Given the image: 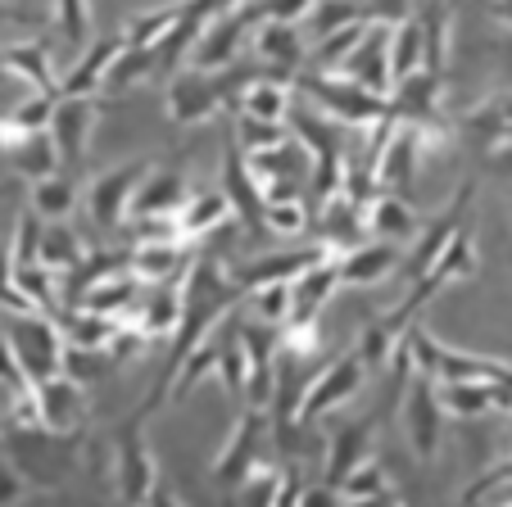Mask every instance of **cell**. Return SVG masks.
<instances>
[{"label": "cell", "mask_w": 512, "mask_h": 507, "mask_svg": "<svg viewBox=\"0 0 512 507\" xmlns=\"http://www.w3.org/2000/svg\"><path fill=\"white\" fill-rule=\"evenodd\" d=\"M241 299H245V290L236 286L232 272L218 268V259H213V254H195L191 268H186V281H182V322H177L173 340H168V363H164V372H159V385L150 390V399L132 412V421H141V426H145V417H150V412L164 408L168 394H173L177 372H182L186 358L195 354V345H200L204 335H213V326L223 322V317L232 313Z\"/></svg>", "instance_id": "1"}, {"label": "cell", "mask_w": 512, "mask_h": 507, "mask_svg": "<svg viewBox=\"0 0 512 507\" xmlns=\"http://www.w3.org/2000/svg\"><path fill=\"white\" fill-rule=\"evenodd\" d=\"M268 68H182L168 82V118L173 123H209L213 114L236 109L241 91Z\"/></svg>", "instance_id": "2"}, {"label": "cell", "mask_w": 512, "mask_h": 507, "mask_svg": "<svg viewBox=\"0 0 512 507\" xmlns=\"http://www.w3.org/2000/svg\"><path fill=\"white\" fill-rule=\"evenodd\" d=\"M78 444H82V435L50 431L46 421H32V426L5 421V453L28 476V485H55V480H64L68 471L78 467Z\"/></svg>", "instance_id": "3"}, {"label": "cell", "mask_w": 512, "mask_h": 507, "mask_svg": "<svg viewBox=\"0 0 512 507\" xmlns=\"http://www.w3.org/2000/svg\"><path fill=\"white\" fill-rule=\"evenodd\" d=\"M295 91L309 96L318 109H327L336 123H349V127H372V123H381V118H395V100L358 87L345 73H336V77L304 73V77H295Z\"/></svg>", "instance_id": "4"}, {"label": "cell", "mask_w": 512, "mask_h": 507, "mask_svg": "<svg viewBox=\"0 0 512 507\" xmlns=\"http://www.w3.org/2000/svg\"><path fill=\"white\" fill-rule=\"evenodd\" d=\"M5 335H10L19 363L28 367L32 381H50V376L64 372V331H59V317L50 313H10L5 317Z\"/></svg>", "instance_id": "5"}, {"label": "cell", "mask_w": 512, "mask_h": 507, "mask_svg": "<svg viewBox=\"0 0 512 507\" xmlns=\"http://www.w3.org/2000/svg\"><path fill=\"white\" fill-rule=\"evenodd\" d=\"M399 417H404L408 449L417 453V462L440 458V440H445V399H440V381H435V376L413 372Z\"/></svg>", "instance_id": "6"}, {"label": "cell", "mask_w": 512, "mask_h": 507, "mask_svg": "<svg viewBox=\"0 0 512 507\" xmlns=\"http://www.w3.org/2000/svg\"><path fill=\"white\" fill-rule=\"evenodd\" d=\"M363 381H368V367H363V358H358V354H340V358H331V363L322 367V372L313 376L309 385H304L300 421H304V426H313V421H322L327 412L345 408L349 399H358Z\"/></svg>", "instance_id": "7"}, {"label": "cell", "mask_w": 512, "mask_h": 507, "mask_svg": "<svg viewBox=\"0 0 512 507\" xmlns=\"http://www.w3.org/2000/svg\"><path fill=\"white\" fill-rule=\"evenodd\" d=\"M268 435H272L268 408H245L241 421H236L232 440L223 444V453H218V458H213V467H209L213 485L236 489L245 476H250V471H259V449H263V440H268Z\"/></svg>", "instance_id": "8"}, {"label": "cell", "mask_w": 512, "mask_h": 507, "mask_svg": "<svg viewBox=\"0 0 512 507\" xmlns=\"http://www.w3.org/2000/svg\"><path fill=\"white\" fill-rule=\"evenodd\" d=\"M472 195H476V177H467V182L454 191V200H449V209L440 213V218H435L431 227H426L422 236L413 240V249H408V259L399 263V277H404L408 286H413L417 277H426V272L435 268V259L445 254V245H449V240H454L458 231H463V222H467V204H472Z\"/></svg>", "instance_id": "9"}, {"label": "cell", "mask_w": 512, "mask_h": 507, "mask_svg": "<svg viewBox=\"0 0 512 507\" xmlns=\"http://www.w3.org/2000/svg\"><path fill=\"white\" fill-rule=\"evenodd\" d=\"M114 444H118V462H114L118 498H123V503H150L159 489V467H155L150 444L141 440V421L127 417L123 426H118Z\"/></svg>", "instance_id": "10"}, {"label": "cell", "mask_w": 512, "mask_h": 507, "mask_svg": "<svg viewBox=\"0 0 512 507\" xmlns=\"http://www.w3.org/2000/svg\"><path fill=\"white\" fill-rule=\"evenodd\" d=\"M145 173H150V163L132 159V163L109 168V173H100L96 182H91L87 213H91V222H96L100 231H114V227H123V222L132 218V195H136V186L145 182Z\"/></svg>", "instance_id": "11"}, {"label": "cell", "mask_w": 512, "mask_h": 507, "mask_svg": "<svg viewBox=\"0 0 512 507\" xmlns=\"http://www.w3.org/2000/svg\"><path fill=\"white\" fill-rule=\"evenodd\" d=\"M223 200H227V209H232V218H241L245 231H263L268 195H263V182H259V173H254L250 154L241 150V141H232L223 154Z\"/></svg>", "instance_id": "12"}, {"label": "cell", "mask_w": 512, "mask_h": 507, "mask_svg": "<svg viewBox=\"0 0 512 507\" xmlns=\"http://www.w3.org/2000/svg\"><path fill=\"white\" fill-rule=\"evenodd\" d=\"M426 154V127L417 123H399L395 136L386 141V150L377 154V186L381 191H395V195H408L417 182V163Z\"/></svg>", "instance_id": "13"}, {"label": "cell", "mask_w": 512, "mask_h": 507, "mask_svg": "<svg viewBox=\"0 0 512 507\" xmlns=\"http://www.w3.org/2000/svg\"><path fill=\"white\" fill-rule=\"evenodd\" d=\"M96 96H59L55 118H50V136L59 145L64 168H82L91 145V127H96Z\"/></svg>", "instance_id": "14"}, {"label": "cell", "mask_w": 512, "mask_h": 507, "mask_svg": "<svg viewBox=\"0 0 512 507\" xmlns=\"http://www.w3.org/2000/svg\"><path fill=\"white\" fill-rule=\"evenodd\" d=\"M390 32H395V23H372V28L363 32V41H358L345 59L349 82L377 91V96H390V91H395V73H390Z\"/></svg>", "instance_id": "15"}, {"label": "cell", "mask_w": 512, "mask_h": 507, "mask_svg": "<svg viewBox=\"0 0 512 507\" xmlns=\"http://www.w3.org/2000/svg\"><path fill=\"white\" fill-rule=\"evenodd\" d=\"M377 426H381V412H368V417L345 421V426L331 435V444H327V471H322V480H327L331 489H340V480H345L349 471L363 467V462L372 458Z\"/></svg>", "instance_id": "16"}, {"label": "cell", "mask_w": 512, "mask_h": 507, "mask_svg": "<svg viewBox=\"0 0 512 507\" xmlns=\"http://www.w3.org/2000/svg\"><path fill=\"white\" fill-rule=\"evenodd\" d=\"M123 50H127L123 32H118V37L91 41V46L78 55V64L59 77V96H96V91H105L109 68H114V59L123 55Z\"/></svg>", "instance_id": "17"}, {"label": "cell", "mask_w": 512, "mask_h": 507, "mask_svg": "<svg viewBox=\"0 0 512 507\" xmlns=\"http://www.w3.org/2000/svg\"><path fill=\"white\" fill-rule=\"evenodd\" d=\"M37 403H41V421H46L50 431L82 435V421H87V394H82V381H73L68 372L50 376V381L37 385Z\"/></svg>", "instance_id": "18"}, {"label": "cell", "mask_w": 512, "mask_h": 507, "mask_svg": "<svg viewBox=\"0 0 512 507\" xmlns=\"http://www.w3.org/2000/svg\"><path fill=\"white\" fill-rule=\"evenodd\" d=\"M399 263H404V249L399 240H363L358 249L340 254V281L345 286H381L386 277H395Z\"/></svg>", "instance_id": "19"}, {"label": "cell", "mask_w": 512, "mask_h": 507, "mask_svg": "<svg viewBox=\"0 0 512 507\" xmlns=\"http://www.w3.org/2000/svg\"><path fill=\"white\" fill-rule=\"evenodd\" d=\"M454 127L476 145V150H485V154L508 150V145H512V96H490V100H481L476 109L458 114Z\"/></svg>", "instance_id": "20"}, {"label": "cell", "mask_w": 512, "mask_h": 507, "mask_svg": "<svg viewBox=\"0 0 512 507\" xmlns=\"http://www.w3.org/2000/svg\"><path fill=\"white\" fill-rule=\"evenodd\" d=\"M331 254H336L331 245H313V249H304V254H268V259H254V263H245V268H232V277H236V286L250 295V290L272 286V281H295L300 272H309L313 263L331 259Z\"/></svg>", "instance_id": "21"}, {"label": "cell", "mask_w": 512, "mask_h": 507, "mask_svg": "<svg viewBox=\"0 0 512 507\" xmlns=\"http://www.w3.org/2000/svg\"><path fill=\"white\" fill-rule=\"evenodd\" d=\"M0 68L5 77H19L32 91H46V96H59V77L55 64H50V41H14V46H0Z\"/></svg>", "instance_id": "22"}, {"label": "cell", "mask_w": 512, "mask_h": 507, "mask_svg": "<svg viewBox=\"0 0 512 507\" xmlns=\"http://www.w3.org/2000/svg\"><path fill=\"white\" fill-rule=\"evenodd\" d=\"M340 286H345L340 281V254L313 263L309 272H300V277L290 281V317H322V308L331 304V295Z\"/></svg>", "instance_id": "23"}, {"label": "cell", "mask_w": 512, "mask_h": 507, "mask_svg": "<svg viewBox=\"0 0 512 507\" xmlns=\"http://www.w3.org/2000/svg\"><path fill=\"white\" fill-rule=\"evenodd\" d=\"M191 200V186L182 173H145V182L132 195V218H177Z\"/></svg>", "instance_id": "24"}, {"label": "cell", "mask_w": 512, "mask_h": 507, "mask_svg": "<svg viewBox=\"0 0 512 507\" xmlns=\"http://www.w3.org/2000/svg\"><path fill=\"white\" fill-rule=\"evenodd\" d=\"M186 240H141L132 249V277L141 286H159V281L186 277Z\"/></svg>", "instance_id": "25"}, {"label": "cell", "mask_w": 512, "mask_h": 507, "mask_svg": "<svg viewBox=\"0 0 512 507\" xmlns=\"http://www.w3.org/2000/svg\"><path fill=\"white\" fill-rule=\"evenodd\" d=\"M250 37H254V55H259L268 68H281V73H290V68L304 64V37L295 32V23L263 19V23H254Z\"/></svg>", "instance_id": "26"}, {"label": "cell", "mask_w": 512, "mask_h": 507, "mask_svg": "<svg viewBox=\"0 0 512 507\" xmlns=\"http://www.w3.org/2000/svg\"><path fill=\"white\" fill-rule=\"evenodd\" d=\"M363 218H368V231L381 240H408L417 231V213L413 204H408V195H395V191H377L368 200V209H363Z\"/></svg>", "instance_id": "27"}, {"label": "cell", "mask_w": 512, "mask_h": 507, "mask_svg": "<svg viewBox=\"0 0 512 507\" xmlns=\"http://www.w3.org/2000/svg\"><path fill=\"white\" fill-rule=\"evenodd\" d=\"M10 154V168L23 177V182H41V177H55L59 168H64V159H59V145H55V136H50V127L46 132H32V136H23L14 150H5Z\"/></svg>", "instance_id": "28"}, {"label": "cell", "mask_w": 512, "mask_h": 507, "mask_svg": "<svg viewBox=\"0 0 512 507\" xmlns=\"http://www.w3.org/2000/svg\"><path fill=\"white\" fill-rule=\"evenodd\" d=\"M55 105H59V96H46V91H32V96L23 100L19 109H10V114L0 118V150H14V145H19L23 136L46 132L50 118H55Z\"/></svg>", "instance_id": "29"}, {"label": "cell", "mask_w": 512, "mask_h": 507, "mask_svg": "<svg viewBox=\"0 0 512 507\" xmlns=\"http://www.w3.org/2000/svg\"><path fill=\"white\" fill-rule=\"evenodd\" d=\"M422 68H426V28H422V19L408 14V19L395 23V32H390V73H395V87L404 77L422 73Z\"/></svg>", "instance_id": "30"}, {"label": "cell", "mask_w": 512, "mask_h": 507, "mask_svg": "<svg viewBox=\"0 0 512 507\" xmlns=\"http://www.w3.org/2000/svg\"><path fill=\"white\" fill-rule=\"evenodd\" d=\"M218 376H223L227 394L236 403H245V390H250V354H245L241 331H236V313H227V335H218Z\"/></svg>", "instance_id": "31"}, {"label": "cell", "mask_w": 512, "mask_h": 507, "mask_svg": "<svg viewBox=\"0 0 512 507\" xmlns=\"http://www.w3.org/2000/svg\"><path fill=\"white\" fill-rule=\"evenodd\" d=\"M336 498H340V503H395L399 489L390 485L386 467H377V462L368 458L363 467H354L345 480H340Z\"/></svg>", "instance_id": "32"}, {"label": "cell", "mask_w": 512, "mask_h": 507, "mask_svg": "<svg viewBox=\"0 0 512 507\" xmlns=\"http://www.w3.org/2000/svg\"><path fill=\"white\" fill-rule=\"evenodd\" d=\"M82 259H87V245H82V236L64 218L41 227V263L50 272H73Z\"/></svg>", "instance_id": "33"}, {"label": "cell", "mask_w": 512, "mask_h": 507, "mask_svg": "<svg viewBox=\"0 0 512 507\" xmlns=\"http://www.w3.org/2000/svg\"><path fill=\"white\" fill-rule=\"evenodd\" d=\"M227 200L223 191H191V200H186V209L177 213V227H182V240H200L209 236L218 222L227 218Z\"/></svg>", "instance_id": "34"}, {"label": "cell", "mask_w": 512, "mask_h": 507, "mask_svg": "<svg viewBox=\"0 0 512 507\" xmlns=\"http://www.w3.org/2000/svg\"><path fill=\"white\" fill-rule=\"evenodd\" d=\"M182 14H186V0H173V5H159V10H145L136 19H127V28H123L127 46H159L177 28Z\"/></svg>", "instance_id": "35"}, {"label": "cell", "mask_w": 512, "mask_h": 507, "mask_svg": "<svg viewBox=\"0 0 512 507\" xmlns=\"http://www.w3.org/2000/svg\"><path fill=\"white\" fill-rule=\"evenodd\" d=\"M136 295H141V281H136L132 272H118V277H109V281H100V286H91L87 295H82L78 308H96V313L123 317L127 308L136 304Z\"/></svg>", "instance_id": "36"}, {"label": "cell", "mask_w": 512, "mask_h": 507, "mask_svg": "<svg viewBox=\"0 0 512 507\" xmlns=\"http://www.w3.org/2000/svg\"><path fill=\"white\" fill-rule=\"evenodd\" d=\"M345 168H349V154L345 150L318 154V159L309 163V200H313V213L345 191Z\"/></svg>", "instance_id": "37"}, {"label": "cell", "mask_w": 512, "mask_h": 507, "mask_svg": "<svg viewBox=\"0 0 512 507\" xmlns=\"http://www.w3.org/2000/svg\"><path fill=\"white\" fill-rule=\"evenodd\" d=\"M440 399H445V412L485 417V412H494V381H449L440 385Z\"/></svg>", "instance_id": "38"}, {"label": "cell", "mask_w": 512, "mask_h": 507, "mask_svg": "<svg viewBox=\"0 0 512 507\" xmlns=\"http://www.w3.org/2000/svg\"><path fill=\"white\" fill-rule=\"evenodd\" d=\"M55 37L68 50H87L91 46V5L87 0H55Z\"/></svg>", "instance_id": "39"}, {"label": "cell", "mask_w": 512, "mask_h": 507, "mask_svg": "<svg viewBox=\"0 0 512 507\" xmlns=\"http://www.w3.org/2000/svg\"><path fill=\"white\" fill-rule=\"evenodd\" d=\"M73 204H78V191H73V182L68 177H41V182H32V209L41 213L46 222H59L73 213Z\"/></svg>", "instance_id": "40"}, {"label": "cell", "mask_w": 512, "mask_h": 507, "mask_svg": "<svg viewBox=\"0 0 512 507\" xmlns=\"http://www.w3.org/2000/svg\"><path fill=\"white\" fill-rule=\"evenodd\" d=\"M435 277L445 281V286H458V281H467L476 272V240L467 236V227L458 231L454 240H449L445 245V254H440V259H435Z\"/></svg>", "instance_id": "41"}, {"label": "cell", "mask_w": 512, "mask_h": 507, "mask_svg": "<svg viewBox=\"0 0 512 507\" xmlns=\"http://www.w3.org/2000/svg\"><path fill=\"white\" fill-rule=\"evenodd\" d=\"M236 141H241V150H245V154L272 150V145L290 141V123H272V118H250V114H236Z\"/></svg>", "instance_id": "42"}, {"label": "cell", "mask_w": 512, "mask_h": 507, "mask_svg": "<svg viewBox=\"0 0 512 507\" xmlns=\"http://www.w3.org/2000/svg\"><path fill=\"white\" fill-rule=\"evenodd\" d=\"M395 345H399V335L377 317V322H368L363 331H358L354 354L363 358V367H368V372H377V367H390V354H395Z\"/></svg>", "instance_id": "43"}, {"label": "cell", "mask_w": 512, "mask_h": 507, "mask_svg": "<svg viewBox=\"0 0 512 507\" xmlns=\"http://www.w3.org/2000/svg\"><path fill=\"white\" fill-rule=\"evenodd\" d=\"M349 23H368L358 0H318V5H313V41L331 37V32L349 28Z\"/></svg>", "instance_id": "44"}, {"label": "cell", "mask_w": 512, "mask_h": 507, "mask_svg": "<svg viewBox=\"0 0 512 507\" xmlns=\"http://www.w3.org/2000/svg\"><path fill=\"white\" fill-rule=\"evenodd\" d=\"M309 209L300 195H286V200H268V213H263V227L277 231V236H300L309 227Z\"/></svg>", "instance_id": "45"}, {"label": "cell", "mask_w": 512, "mask_h": 507, "mask_svg": "<svg viewBox=\"0 0 512 507\" xmlns=\"http://www.w3.org/2000/svg\"><path fill=\"white\" fill-rule=\"evenodd\" d=\"M109 367H118L109 349H87V345H68V349H64V372L73 376V381H82V385H87V381H100Z\"/></svg>", "instance_id": "46"}, {"label": "cell", "mask_w": 512, "mask_h": 507, "mask_svg": "<svg viewBox=\"0 0 512 507\" xmlns=\"http://www.w3.org/2000/svg\"><path fill=\"white\" fill-rule=\"evenodd\" d=\"M250 308H254V317H263V322H272V326H281L290 317V281H272V286H259V290H250Z\"/></svg>", "instance_id": "47"}, {"label": "cell", "mask_w": 512, "mask_h": 507, "mask_svg": "<svg viewBox=\"0 0 512 507\" xmlns=\"http://www.w3.org/2000/svg\"><path fill=\"white\" fill-rule=\"evenodd\" d=\"M363 32H368V23H349V28L322 37L318 50H313V68H331V64H340V59H349V50L363 41Z\"/></svg>", "instance_id": "48"}, {"label": "cell", "mask_w": 512, "mask_h": 507, "mask_svg": "<svg viewBox=\"0 0 512 507\" xmlns=\"http://www.w3.org/2000/svg\"><path fill=\"white\" fill-rule=\"evenodd\" d=\"M318 0H254V10H259V23L263 19H286V23H300L313 14Z\"/></svg>", "instance_id": "49"}, {"label": "cell", "mask_w": 512, "mask_h": 507, "mask_svg": "<svg viewBox=\"0 0 512 507\" xmlns=\"http://www.w3.org/2000/svg\"><path fill=\"white\" fill-rule=\"evenodd\" d=\"M23 494H28V476L14 462H0V503H14Z\"/></svg>", "instance_id": "50"}, {"label": "cell", "mask_w": 512, "mask_h": 507, "mask_svg": "<svg viewBox=\"0 0 512 507\" xmlns=\"http://www.w3.org/2000/svg\"><path fill=\"white\" fill-rule=\"evenodd\" d=\"M0 19H5V23H23V28H37V14L19 10V5H5V0H0Z\"/></svg>", "instance_id": "51"}, {"label": "cell", "mask_w": 512, "mask_h": 507, "mask_svg": "<svg viewBox=\"0 0 512 507\" xmlns=\"http://www.w3.org/2000/svg\"><path fill=\"white\" fill-rule=\"evenodd\" d=\"M494 19L512 28V0H494Z\"/></svg>", "instance_id": "52"}, {"label": "cell", "mask_w": 512, "mask_h": 507, "mask_svg": "<svg viewBox=\"0 0 512 507\" xmlns=\"http://www.w3.org/2000/svg\"><path fill=\"white\" fill-rule=\"evenodd\" d=\"M0 82H5V68H0Z\"/></svg>", "instance_id": "53"}, {"label": "cell", "mask_w": 512, "mask_h": 507, "mask_svg": "<svg viewBox=\"0 0 512 507\" xmlns=\"http://www.w3.org/2000/svg\"><path fill=\"white\" fill-rule=\"evenodd\" d=\"M0 200H5V186H0Z\"/></svg>", "instance_id": "54"}]
</instances>
